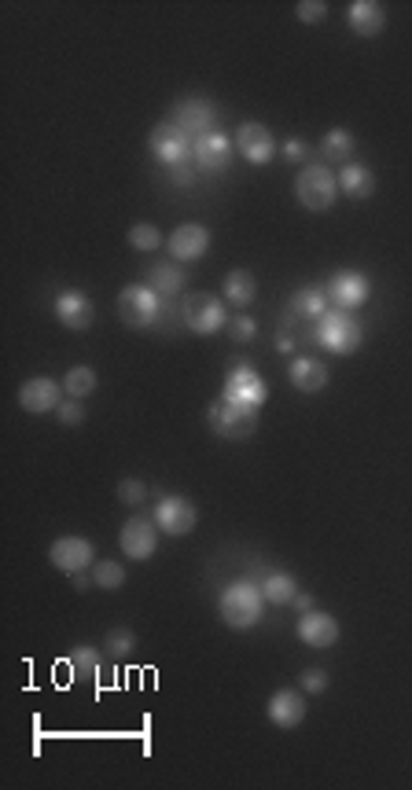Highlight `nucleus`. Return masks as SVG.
Returning <instances> with one entry per match:
<instances>
[{"label":"nucleus","mask_w":412,"mask_h":790,"mask_svg":"<svg viewBox=\"0 0 412 790\" xmlns=\"http://www.w3.org/2000/svg\"><path fill=\"white\" fill-rule=\"evenodd\" d=\"M317 346H324L335 357H350V353L361 350L365 342V331L354 320V313H343V309H328V313L317 320Z\"/></svg>","instance_id":"3"},{"label":"nucleus","mask_w":412,"mask_h":790,"mask_svg":"<svg viewBox=\"0 0 412 790\" xmlns=\"http://www.w3.org/2000/svg\"><path fill=\"white\" fill-rule=\"evenodd\" d=\"M173 125H181L184 133L192 136H203V133H214L218 129V111H214V103L210 100H181L177 107H173Z\"/></svg>","instance_id":"18"},{"label":"nucleus","mask_w":412,"mask_h":790,"mask_svg":"<svg viewBox=\"0 0 412 790\" xmlns=\"http://www.w3.org/2000/svg\"><path fill=\"white\" fill-rule=\"evenodd\" d=\"M181 309H184V328L195 331V335H218L225 328V320H229V309L221 302L218 294L210 291H192L181 298Z\"/></svg>","instance_id":"5"},{"label":"nucleus","mask_w":412,"mask_h":790,"mask_svg":"<svg viewBox=\"0 0 412 790\" xmlns=\"http://www.w3.org/2000/svg\"><path fill=\"white\" fill-rule=\"evenodd\" d=\"M291 607H298V610H302V614H306V610H313V596H309V592H298L295 603H291Z\"/></svg>","instance_id":"42"},{"label":"nucleus","mask_w":412,"mask_h":790,"mask_svg":"<svg viewBox=\"0 0 412 790\" xmlns=\"http://www.w3.org/2000/svg\"><path fill=\"white\" fill-rule=\"evenodd\" d=\"M280 151H284L287 162H306V155H309L306 140H287V144L280 147Z\"/></svg>","instance_id":"40"},{"label":"nucleus","mask_w":412,"mask_h":790,"mask_svg":"<svg viewBox=\"0 0 412 790\" xmlns=\"http://www.w3.org/2000/svg\"><path fill=\"white\" fill-rule=\"evenodd\" d=\"M159 522L148 519V515H133V519L122 526V533H118V544H122V552L129 555V559H137V563H144V559H151L155 555V548H159Z\"/></svg>","instance_id":"12"},{"label":"nucleus","mask_w":412,"mask_h":790,"mask_svg":"<svg viewBox=\"0 0 412 790\" xmlns=\"http://www.w3.org/2000/svg\"><path fill=\"white\" fill-rule=\"evenodd\" d=\"M232 335H236L240 342H251L254 335H258V324H254L247 313H240V316H236V324H232Z\"/></svg>","instance_id":"39"},{"label":"nucleus","mask_w":412,"mask_h":790,"mask_svg":"<svg viewBox=\"0 0 412 790\" xmlns=\"http://www.w3.org/2000/svg\"><path fill=\"white\" fill-rule=\"evenodd\" d=\"M162 313V294H155L148 283H129L118 294V320L129 328H155Z\"/></svg>","instance_id":"6"},{"label":"nucleus","mask_w":412,"mask_h":790,"mask_svg":"<svg viewBox=\"0 0 412 790\" xmlns=\"http://www.w3.org/2000/svg\"><path fill=\"white\" fill-rule=\"evenodd\" d=\"M56 416L63 427H81V423H85V408H81L78 397H63V405L56 408Z\"/></svg>","instance_id":"37"},{"label":"nucleus","mask_w":412,"mask_h":790,"mask_svg":"<svg viewBox=\"0 0 412 790\" xmlns=\"http://www.w3.org/2000/svg\"><path fill=\"white\" fill-rule=\"evenodd\" d=\"M184 269H181V261H155L148 269V287L155 294H162V298H177V294L184 291Z\"/></svg>","instance_id":"23"},{"label":"nucleus","mask_w":412,"mask_h":790,"mask_svg":"<svg viewBox=\"0 0 412 790\" xmlns=\"http://www.w3.org/2000/svg\"><path fill=\"white\" fill-rule=\"evenodd\" d=\"M287 379L302 394H321L324 386H328V368L321 361H313V357H295V361L287 364Z\"/></svg>","instance_id":"22"},{"label":"nucleus","mask_w":412,"mask_h":790,"mask_svg":"<svg viewBox=\"0 0 412 790\" xmlns=\"http://www.w3.org/2000/svg\"><path fill=\"white\" fill-rule=\"evenodd\" d=\"M133 651H137V636H133L129 629L107 632V640H103V655L111 658V662H126Z\"/></svg>","instance_id":"30"},{"label":"nucleus","mask_w":412,"mask_h":790,"mask_svg":"<svg viewBox=\"0 0 412 790\" xmlns=\"http://www.w3.org/2000/svg\"><path fill=\"white\" fill-rule=\"evenodd\" d=\"M236 147H240V155L251 162V166H265V162H273L276 155V136L269 133V125L262 122H243L236 129Z\"/></svg>","instance_id":"16"},{"label":"nucleus","mask_w":412,"mask_h":790,"mask_svg":"<svg viewBox=\"0 0 412 790\" xmlns=\"http://www.w3.org/2000/svg\"><path fill=\"white\" fill-rule=\"evenodd\" d=\"M324 291H328V302H332V309H343V313H354V309H361V305L368 302V294H372V287H368V276L357 269H339L332 276V280L324 283Z\"/></svg>","instance_id":"8"},{"label":"nucleus","mask_w":412,"mask_h":790,"mask_svg":"<svg viewBox=\"0 0 412 790\" xmlns=\"http://www.w3.org/2000/svg\"><path fill=\"white\" fill-rule=\"evenodd\" d=\"M151 519L159 522L162 533H170V537H184V533L195 530V522H199V511H195V504L188 497H162L159 504H155V515Z\"/></svg>","instance_id":"14"},{"label":"nucleus","mask_w":412,"mask_h":790,"mask_svg":"<svg viewBox=\"0 0 412 790\" xmlns=\"http://www.w3.org/2000/svg\"><path fill=\"white\" fill-rule=\"evenodd\" d=\"M339 195H350V199H372L376 195V173L361 166V162H350L339 170Z\"/></svg>","instance_id":"24"},{"label":"nucleus","mask_w":412,"mask_h":790,"mask_svg":"<svg viewBox=\"0 0 412 790\" xmlns=\"http://www.w3.org/2000/svg\"><path fill=\"white\" fill-rule=\"evenodd\" d=\"M254 298H258V280H254V272L232 269L229 276H225V302H232L236 309H247Z\"/></svg>","instance_id":"25"},{"label":"nucleus","mask_w":412,"mask_h":790,"mask_svg":"<svg viewBox=\"0 0 412 790\" xmlns=\"http://www.w3.org/2000/svg\"><path fill=\"white\" fill-rule=\"evenodd\" d=\"M291 309H295L298 316H306V320H321V316L332 309V302H328V291H324V287H302V291L291 298Z\"/></svg>","instance_id":"28"},{"label":"nucleus","mask_w":412,"mask_h":790,"mask_svg":"<svg viewBox=\"0 0 412 790\" xmlns=\"http://www.w3.org/2000/svg\"><path fill=\"white\" fill-rule=\"evenodd\" d=\"M151 158L159 162L162 170H177V166H188V158H192V136L184 133L181 125L173 122H162L151 129Z\"/></svg>","instance_id":"7"},{"label":"nucleus","mask_w":412,"mask_h":790,"mask_svg":"<svg viewBox=\"0 0 412 790\" xmlns=\"http://www.w3.org/2000/svg\"><path fill=\"white\" fill-rule=\"evenodd\" d=\"M170 181L177 184V188H192L195 170H192V166H177V170H170Z\"/></svg>","instance_id":"41"},{"label":"nucleus","mask_w":412,"mask_h":790,"mask_svg":"<svg viewBox=\"0 0 412 790\" xmlns=\"http://www.w3.org/2000/svg\"><path fill=\"white\" fill-rule=\"evenodd\" d=\"M67 662L78 669V673H85V677H96V669H100V651H96V647H89V644H81V647H74V651H70Z\"/></svg>","instance_id":"33"},{"label":"nucleus","mask_w":412,"mask_h":790,"mask_svg":"<svg viewBox=\"0 0 412 790\" xmlns=\"http://www.w3.org/2000/svg\"><path fill=\"white\" fill-rule=\"evenodd\" d=\"M166 250H170L173 261H199L210 250V228L206 225H181L173 228L170 243H166Z\"/></svg>","instance_id":"20"},{"label":"nucleus","mask_w":412,"mask_h":790,"mask_svg":"<svg viewBox=\"0 0 412 790\" xmlns=\"http://www.w3.org/2000/svg\"><path fill=\"white\" fill-rule=\"evenodd\" d=\"M321 151H324V162L350 166V162H354V151H357L354 133H350V129H328V133H324Z\"/></svg>","instance_id":"27"},{"label":"nucleus","mask_w":412,"mask_h":790,"mask_svg":"<svg viewBox=\"0 0 412 790\" xmlns=\"http://www.w3.org/2000/svg\"><path fill=\"white\" fill-rule=\"evenodd\" d=\"M295 199L313 214H324L332 210L335 199H339V181H335L332 166L324 162H306L295 177Z\"/></svg>","instance_id":"2"},{"label":"nucleus","mask_w":412,"mask_h":790,"mask_svg":"<svg viewBox=\"0 0 412 790\" xmlns=\"http://www.w3.org/2000/svg\"><path fill=\"white\" fill-rule=\"evenodd\" d=\"M229 401H236V405H251V408H262L265 401H269V386H265V379L258 372H254L251 361H240L232 364L229 379H225V394Z\"/></svg>","instance_id":"11"},{"label":"nucleus","mask_w":412,"mask_h":790,"mask_svg":"<svg viewBox=\"0 0 412 790\" xmlns=\"http://www.w3.org/2000/svg\"><path fill=\"white\" fill-rule=\"evenodd\" d=\"M74 585H78V592H85V588H89V577L74 574Z\"/></svg>","instance_id":"43"},{"label":"nucleus","mask_w":412,"mask_h":790,"mask_svg":"<svg viewBox=\"0 0 412 790\" xmlns=\"http://www.w3.org/2000/svg\"><path fill=\"white\" fill-rule=\"evenodd\" d=\"M221 621L229 625V629L243 632V629H254L265 614V592L262 585H254V581H232L225 592H221Z\"/></svg>","instance_id":"1"},{"label":"nucleus","mask_w":412,"mask_h":790,"mask_svg":"<svg viewBox=\"0 0 412 790\" xmlns=\"http://www.w3.org/2000/svg\"><path fill=\"white\" fill-rule=\"evenodd\" d=\"M63 386L56 379H48V375H37V379H26L19 386V408L30 412V416H45V412H56L63 405Z\"/></svg>","instance_id":"13"},{"label":"nucleus","mask_w":412,"mask_h":790,"mask_svg":"<svg viewBox=\"0 0 412 790\" xmlns=\"http://www.w3.org/2000/svg\"><path fill=\"white\" fill-rule=\"evenodd\" d=\"M258 412H262V408L236 405V401H229V397H218L214 405L206 408V423H210V430H214L218 438L243 441L258 430Z\"/></svg>","instance_id":"4"},{"label":"nucleus","mask_w":412,"mask_h":790,"mask_svg":"<svg viewBox=\"0 0 412 790\" xmlns=\"http://www.w3.org/2000/svg\"><path fill=\"white\" fill-rule=\"evenodd\" d=\"M298 640L313 651H324V647L339 644V621L332 614H324V610H306L302 618H298Z\"/></svg>","instance_id":"17"},{"label":"nucleus","mask_w":412,"mask_h":790,"mask_svg":"<svg viewBox=\"0 0 412 790\" xmlns=\"http://www.w3.org/2000/svg\"><path fill=\"white\" fill-rule=\"evenodd\" d=\"M328 684H332V677H328L324 669H306V673H302V691H306V695H324Z\"/></svg>","instance_id":"38"},{"label":"nucleus","mask_w":412,"mask_h":790,"mask_svg":"<svg viewBox=\"0 0 412 790\" xmlns=\"http://www.w3.org/2000/svg\"><path fill=\"white\" fill-rule=\"evenodd\" d=\"M96 383H100V379H96V372H92L89 364H74V368H70L67 375H63V390H67V397H89L92 390H96Z\"/></svg>","instance_id":"29"},{"label":"nucleus","mask_w":412,"mask_h":790,"mask_svg":"<svg viewBox=\"0 0 412 790\" xmlns=\"http://www.w3.org/2000/svg\"><path fill=\"white\" fill-rule=\"evenodd\" d=\"M265 717H269L276 728H284V732L298 728V724L306 721V699H302V691H295V688L273 691V699L265 702Z\"/></svg>","instance_id":"19"},{"label":"nucleus","mask_w":412,"mask_h":790,"mask_svg":"<svg viewBox=\"0 0 412 790\" xmlns=\"http://www.w3.org/2000/svg\"><path fill=\"white\" fill-rule=\"evenodd\" d=\"M346 26L354 30L357 37H379L383 26H387V8L376 4V0H354L346 8Z\"/></svg>","instance_id":"21"},{"label":"nucleus","mask_w":412,"mask_h":790,"mask_svg":"<svg viewBox=\"0 0 412 790\" xmlns=\"http://www.w3.org/2000/svg\"><path fill=\"white\" fill-rule=\"evenodd\" d=\"M48 563L56 566L59 574H85L89 566H96V544L89 537H59L48 548Z\"/></svg>","instance_id":"10"},{"label":"nucleus","mask_w":412,"mask_h":790,"mask_svg":"<svg viewBox=\"0 0 412 790\" xmlns=\"http://www.w3.org/2000/svg\"><path fill=\"white\" fill-rule=\"evenodd\" d=\"M92 585L107 588V592H115V588L126 585V570L115 563V559H100V563L92 566Z\"/></svg>","instance_id":"31"},{"label":"nucleus","mask_w":412,"mask_h":790,"mask_svg":"<svg viewBox=\"0 0 412 790\" xmlns=\"http://www.w3.org/2000/svg\"><path fill=\"white\" fill-rule=\"evenodd\" d=\"M56 320L63 324V328L70 331H89L92 320H96V305H92V298L85 291H78V287H67V291L56 294Z\"/></svg>","instance_id":"15"},{"label":"nucleus","mask_w":412,"mask_h":790,"mask_svg":"<svg viewBox=\"0 0 412 790\" xmlns=\"http://www.w3.org/2000/svg\"><path fill=\"white\" fill-rule=\"evenodd\" d=\"M177 324H184V309L173 302V298H162V313H159V320H155V331H159V335H173Z\"/></svg>","instance_id":"34"},{"label":"nucleus","mask_w":412,"mask_h":790,"mask_svg":"<svg viewBox=\"0 0 412 790\" xmlns=\"http://www.w3.org/2000/svg\"><path fill=\"white\" fill-rule=\"evenodd\" d=\"M129 247L133 250H159L162 247V232L155 225H148V221H140V225L129 228Z\"/></svg>","instance_id":"32"},{"label":"nucleus","mask_w":412,"mask_h":790,"mask_svg":"<svg viewBox=\"0 0 412 790\" xmlns=\"http://www.w3.org/2000/svg\"><path fill=\"white\" fill-rule=\"evenodd\" d=\"M118 500L129 504V508H140V504L148 500V486H144L140 478H122V482H118Z\"/></svg>","instance_id":"35"},{"label":"nucleus","mask_w":412,"mask_h":790,"mask_svg":"<svg viewBox=\"0 0 412 790\" xmlns=\"http://www.w3.org/2000/svg\"><path fill=\"white\" fill-rule=\"evenodd\" d=\"M232 151H236V140H232L229 133H221V129L195 136V140H192V162H195V170H199V173H221V170H229Z\"/></svg>","instance_id":"9"},{"label":"nucleus","mask_w":412,"mask_h":790,"mask_svg":"<svg viewBox=\"0 0 412 790\" xmlns=\"http://www.w3.org/2000/svg\"><path fill=\"white\" fill-rule=\"evenodd\" d=\"M262 592H265V603H273V607H291L298 596V585L295 577L284 574V570H273V574L262 577Z\"/></svg>","instance_id":"26"},{"label":"nucleus","mask_w":412,"mask_h":790,"mask_svg":"<svg viewBox=\"0 0 412 790\" xmlns=\"http://www.w3.org/2000/svg\"><path fill=\"white\" fill-rule=\"evenodd\" d=\"M295 15H298V23L313 26V23H321L324 15H328V4H324V0H298Z\"/></svg>","instance_id":"36"}]
</instances>
